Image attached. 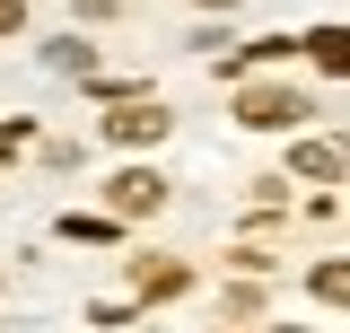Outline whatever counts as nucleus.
Instances as JSON below:
<instances>
[{"label":"nucleus","mask_w":350,"mask_h":333,"mask_svg":"<svg viewBox=\"0 0 350 333\" xmlns=\"http://www.w3.org/2000/svg\"><path fill=\"white\" fill-rule=\"evenodd\" d=\"M306 53H315L324 71H350V27H315V36H306Z\"/></svg>","instance_id":"nucleus-6"},{"label":"nucleus","mask_w":350,"mask_h":333,"mask_svg":"<svg viewBox=\"0 0 350 333\" xmlns=\"http://www.w3.org/2000/svg\"><path fill=\"white\" fill-rule=\"evenodd\" d=\"M202 9H237V0H202Z\"/></svg>","instance_id":"nucleus-11"},{"label":"nucleus","mask_w":350,"mask_h":333,"mask_svg":"<svg viewBox=\"0 0 350 333\" xmlns=\"http://www.w3.org/2000/svg\"><path fill=\"white\" fill-rule=\"evenodd\" d=\"M315 298L324 307H350V263H315Z\"/></svg>","instance_id":"nucleus-8"},{"label":"nucleus","mask_w":350,"mask_h":333,"mask_svg":"<svg viewBox=\"0 0 350 333\" xmlns=\"http://www.w3.org/2000/svg\"><path fill=\"white\" fill-rule=\"evenodd\" d=\"M62 237H70V246H105V237H114V219H96V210H70V219H62Z\"/></svg>","instance_id":"nucleus-7"},{"label":"nucleus","mask_w":350,"mask_h":333,"mask_svg":"<svg viewBox=\"0 0 350 333\" xmlns=\"http://www.w3.org/2000/svg\"><path fill=\"white\" fill-rule=\"evenodd\" d=\"M44 62H53V71H70V79L96 71V53H88V44H44Z\"/></svg>","instance_id":"nucleus-9"},{"label":"nucleus","mask_w":350,"mask_h":333,"mask_svg":"<svg viewBox=\"0 0 350 333\" xmlns=\"http://www.w3.org/2000/svg\"><path fill=\"white\" fill-rule=\"evenodd\" d=\"M105 140H114V149H158V140H167V106H158V97H123V106L105 114Z\"/></svg>","instance_id":"nucleus-1"},{"label":"nucleus","mask_w":350,"mask_h":333,"mask_svg":"<svg viewBox=\"0 0 350 333\" xmlns=\"http://www.w3.org/2000/svg\"><path fill=\"white\" fill-rule=\"evenodd\" d=\"M131 290H140V298H175V290H184V263H167V254H131Z\"/></svg>","instance_id":"nucleus-5"},{"label":"nucleus","mask_w":350,"mask_h":333,"mask_svg":"<svg viewBox=\"0 0 350 333\" xmlns=\"http://www.w3.org/2000/svg\"><path fill=\"white\" fill-rule=\"evenodd\" d=\"M27 27V0H0V36H18Z\"/></svg>","instance_id":"nucleus-10"},{"label":"nucleus","mask_w":350,"mask_h":333,"mask_svg":"<svg viewBox=\"0 0 350 333\" xmlns=\"http://www.w3.org/2000/svg\"><path fill=\"white\" fill-rule=\"evenodd\" d=\"M342 166H350L342 140H298V149H289V175H298V184H333Z\"/></svg>","instance_id":"nucleus-4"},{"label":"nucleus","mask_w":350,"mask_h":333,"mask_svg":"<svg viewBox=\"0 0 350 333\" xmlns=\"http://www.w3.org/2000/svg\"><path fill=\"white\" fill-rule=\"evenodd\" d=\"M158 202H167V175H149V166H123L114 175V219H149Z\"/></svg>","instance_id":"nucleus-3"},{"label":"nucleus","mask_w":350,"mask_h":333,"mask_svg":"<svg viewBox=\"0 0 350 333\" xmlns=\"http://www.w3.org/2000/svg\"><path fill=\"white\" fill-rule=\"evenodd\" d=\"M306 114V97H289V88H245L237 97V123H254V132H289Z\"/></svg>","instance_id":"nucleus-2"}]
</instances>
